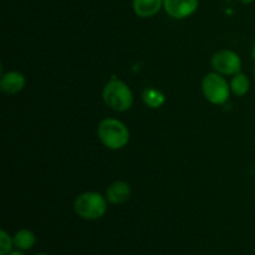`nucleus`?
<instances>
[{
  "mask_svg": "<svg viewBox=\"0 0 255 255\" xmlns=\"http://www.w3.org/2000/svg\"><path fill=\"white\" fill-rule=\"evenodd\" d=\"M97 134L100 141L110 149L124 148L129 141L128 128L125 124L115 119H106L100 122Z\"/></svg>",
  "mask_w": 255,
  "mask_h": 255,
  "instance_id": "f257e3e1",
  "label": "nucleus"
},
{
  "mask_svg": "<svg viewBox=\"0 0 255 255\" xmlns=\"http://www.w3.org/2000/svg\"><path fill=\"white\" fill-rule=\"evenodd\" d=\"M102 96L107 106L117 112L127 111L133 104V95L129 87L125 82L116 79L107 82L104 87Z\"/></svg>",
  "mask_w": 255,
  "mask_h": 255,
  "instance_id": "f03ea898",
  "label": "nucleus"
},
{
  "mask_svg": "<svg viewBox=\"0 0 255 255\" xmlns=\"http://www.w3.org/2000/svg\"><path fill=\"white\" fill-rule=\"evenodd\" d=\"M75 212L86 221H96L102 218L107 211V199L97 192H86L80 194L74 204Z\"/></svg>",
  "mask_w": 255,
  "mask_h": 255,
  "instance_id": "7ed1b4c3",
  "label": "nucleus"
},
{
  "mask_svg": "<svg viewBox=\"0 0 255 255\" xmlns=\"http://www.w3.org/2000/svg\"><path fill=\"white\" fill-rule=\"evenodd\" d=\"M202 90L209 102L214 105H223L228 101L231 86L219 74H208L202 81Z\"/></svg>",
  "mask_w": 255,
  "mask_h": 255,
  "instance_id": "20e7f679",
  "label": "nucleus"
},
{
  "mask_svg": "<svg viewBox=\"0 0 255 255\" xmlns=\"http://www.w3.org/2000/svg\"><path fill=\"white\" fill-rule=\"evenodd\" d=\"M212 66L218 74L237 75L241 72L242 60L237 52L231 50H222L213 55Z\"/></svg>",
  "mask_w": 255,
  "mask_h": 255,
  "instance_id": "39448f33",
  "label": "nucleus"
},
{
  "mask_svg": "<svg viewBox=\"0 0 255 255\" xmlns=\"http://www.w3.org/2000/svg\"><path fill=\"white\" fill-rule=\"evenodd\" d=\"M167 14L174 19H184L193 14L198 7V0H163Z\"/></svg>",
  "mask_w": 255,
  "mask_h": 255,
  "instance_id": "423d86ee",
  "label": "nucleus"
},
{
  "mask_svg": "<svg viewBox=\"0 0 255 255\" xmlns=\"http://www.w3.org/2000/svg\"><path fill=\"white\" fill-rule=\"evenodd\" d=\"M25 87L24 75L17 71H9L4 74L0 79V90L4 94L15 95L22 91Z\"/></svg>",
  "mask_w": 255,
  "mask_h": 255,
  "instance_id": "0eeeda50",
  "label": "nucleus"
},
{
  "mask_svg": "<svg viewBox=\"0 0 255 255\" xmlns=\"http://www.w3.org/2000/svg\"><path fill=\"white\" fill-rule=\"evenodd\" d=\"M131 197V187L124 181H117L109 187L106 199L112 204H121L127 202Z\"/></svg>",
  "mask_w": 255,
  "mask_h": 255,
  "instance_id": "6e6552de",
  "label": "nucleus"
},
{
  "mask_svg": "<svg viewBox=\"0 0 255 255\" xmlns=\"http://www.w3.org/2000/svg\"><path fill=\"white\" fill-rule=\"evenodd\" d=\"M163 0H133V10L139 17H151L161 10Z\"/></svg>",
  "mask_w": 255,
  "mask_h": 255,
  "instance_id": "1a4fd4ad",
  "label": "nucleus"
},
{
  "mask_svg": "<svg viewBox=\"0 0 255 255\" xmlns=\"http://www.w3.org/2000/svg\"><path fill=\"white\" fill-rule=\"evenodd\" d=\"M12 241L17 251H29L36 243V237L29 229H20L12 237Z\"/></svg>",
  "mask_w": 255,
  "mask_h": 255,
  "instance_id": "9d476101",
  "label": "nucleus"
},
{
  "mask_svg": "<svg viewBox=\"0 0 255 255\" xmlns=\"http://www.w3.org/2000/svg\"><path fill=\"white\" fill-rule=\"evenodd\" d=\"M142 99H143L144 104L151 109H159L166 101L164 95L159 90L152 89V87L144 90L143 94H142Z\"/></svg>",
  "mask_w": 255,
  "mask_h": 255,
  "instance_id": "9b49d317",
  "label": "nucleus"
},
{
  "mask_svg": "<svg viewBox=\"0 0 255 255\" xmlns=\"http://www.w3.org/2000/svg\"><path fill=\"white\" fill-rule=\"evenodd\" d=\"M249 87H251V82H249V79L247 77L246 74L239 72V74L234 75L231 81V90L233 91L234 95L244 96V95L248 94Z\"/></svg>",
  "mask_w": 255,
  "mask_h": 255,
  "instance_id": "f8f14e48",
  "label": "nucleus"
},
{
  "mask_svg": "<svg viewBox=\"0 0 255 255\" xmlns=\"http://www.w3.org/2000/svg\"><path fill=\"white\" fill-rule=\"evenodd\" d=\"M12 247H14L12 238L4 229H1L0 231V255H7L11 253Z\"/></svg>",
  "mask_w": 255,
  "mask_h": 255,
  "instance_id": "ddd939ff",
  "label": "nucleus"
},
{
  "mask_svg": "<svg viewBox=\"0 0 255 255\" xmlns=\"http://www.w3.org/2000/svg\"><path fill=\"white\" fill-rule=\"evenodd\" d=\"M7 255H22V254L20 253V252H11V253L7 254Z\"/></svg>",
  "mask_w": 255,
  "mask_h": 255,
  "instance_id": "4468645a",
  "label": "nucleus"
},
{
  "mask_svg": "<svg viewBox=\"0 0 255 255\" xmlns=\"http://www.w3.org/2000/svg\"><path fill=\"white\" fill-rule=\"evenodd\" d=\"M252 56H253V59L255 60V46L253 47V50H252Z\"/></svg>",
  "mask_w": 255,
  "mask_h": 255,
  "instance_id": "2eb2a0df",
  "label": "nucleus"
},
{
  "mask_svg": "<svg viewBox=\"0 0 255 255\" xmlns=\"http://www.w3.org/2000/svg\"><path fill=\"white\" fill-rule=\"evenodd\" d=\"M244 2H251V1H253V0H243Z\"/></svg>",
  "mask_w": 255,
  "mask_h": 255,
  "instance_id": "dca6fc26",
  "label": "nucleus"
},
{
  "mask_svg": "<svg viewBox=\"0 0 255 255\" xmlns=\"http://www.w3.org/2000/svg\"><path fill=\"white\" fill-rule=\"evenodd\" d=\"M35 255H49V254H45V253H39V254H35Z\"/></svg>",
  "mask_w": 255,
  "mask_h": 255,
  "instance_id": "f3484780",
  "label": "nucleus"
}]
</instances>
